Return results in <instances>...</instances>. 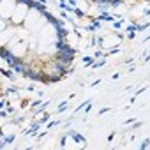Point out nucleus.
Listing matches in <instances>:
<instances>
[{
	"mask_svg": "<svg viewBox=\"0 0 150 150\" xmlns=\"http://www.w3.org/2000/svg\"><path fill=\"white\" fill-rule=\"evenodd\" d=\"M74 57V49H71L69 46H65L64 49H58V58L60 62H71Z\"/></svg>",
	"mask_w": 150,
	"mask_h": 150,
	"instance_id": "1",
	"label": "nucleus"
},
{
	"mask_svg": "<svg viewBox=\"0 0 150 150\" xmlns=\"http://www.w3.org/2000/svg\"><path fill=\"white\" fill-rule=\"evenodd\" d=\"M58 34H60V37H65V34H67V32H65L62 27H58Z\"/></svg>",
	"mask_w": 150,
	"mask_h": 150,
	"instance_id": "2",
	"label": "nucleus"
}]
</instances>
